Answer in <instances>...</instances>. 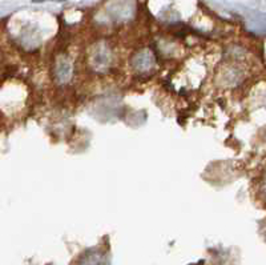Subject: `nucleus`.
Wrapping results in <instances>:
<instances>
[]
</instances>
